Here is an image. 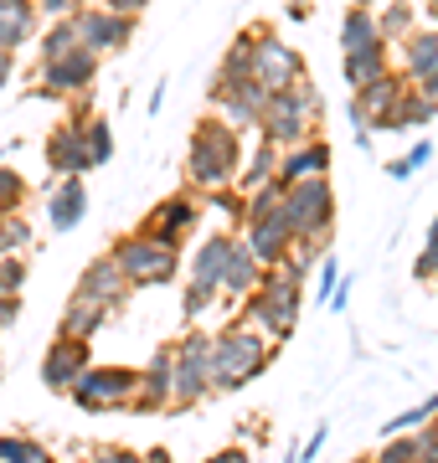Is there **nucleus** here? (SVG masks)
Wrapping results in <instances>:
<instances>
[{
	"label": "nucleus",
	"instance_id": "22",
	"mask_svg": "<svg viewBox=\"0 0 438 463\" xmlns=\"http://www.w3.org/2000/svg\"><path fill=\"white\" fill-rule=\"evenodd\" d=\"M83 216H88V181L83 175H57V185H52V196H47L52 232H72Z\"/></svg>",
	"mask_w": 438,
	"mask_h": 463
},
{
	"label": "nucleus",
	"instance_id": "16",
	"mask_svg": "<svg viewBox=\"0 0 438 463\" xmlns=\"http://www.w3.org/2000/svg\"><path fill=\"white\" fill-rule=\"evenodd\" d=\"M237 232H206L196 252H191V263H186V279L206 288V294H222V268H227V252H233Z\"/></svg>",
	"mask_w": 438,
	"mask_h": 463
},
{
	"label": "nucleus",
	"instance_id": "7",
	"mask_svg": "<svg viewBox=\"0 0 438 463\" xmlns=\"http://www.w3.org/2000/svg\"><path fill=\"white\" fill-rule=\"evenodd\" d=\"M176 361H170V407L166 412H186L212 392V335L191 330L176 340Z\"/></svg>",
	"mask_w": 438,
	"mask_h": 463
},
{
	"label": "nucleus",
	"instance_id": "23",
	"mask_svg": "<svg viewBox=\"0 0 438 463\" xmlns=\"http://www.w3.org/2000/svg\"><path fill=\"white\" fill-rule=\"evenodd\" d=\"M109 304H99V298L88 294H72L68 304H62V319H57V335H72V340H93V335L109 325Z\"/></svg>",
	"mask_w": 438,
	"mask_h": 463
},
{
	"label": "nucleus",
	"instance_id": "21",
	"mask_svg": "<svg viewBox=\"0 0 438 463\" xmlns=\"http://www.w3.org/2000/svg\"><path fill=\"white\" fill-rule=\"evenodd\" d=\"M304 175H330V139L309 134L300 145L279 149V181H304Z\"/></svg>",
	"mask_w": 438,
	"mask_h": 463
},
{
	"label": "nucleus",
	"instance_id": "5",
	"mask_svg": "<svg viewBox=\"0 0 438 463\" xmlns=\"http://www.w3.org/2000/svg\"><path fill=\"white\" fill-rule=\"evenodd\" d=\"M109 252H114V263L124 268L129 288H166V283L181 279V248L160 242V237H155V232H145V227L124 232Z\"/></svg>",
	"mask_w": 438,
	"mask_h": 463
},
{
	"label": "nucleus",
	"instance_id": "37",
	"mask_svg": "<svg viewBox=\"0 0 438 463\" xmlns=\"http://www.w3.org/2000/svg\"><path fill=\"white\" fill-rule=\"evenodd\" d=\"M32 248V222H26V216H0V258H5V252H26Z\"/></svg>",
	"mask_w": 438,
	"mask_h": 463
},
{
	"label": "nucleus",
	"instance_id": "17",
	"mask_svg": "<svg viewBox=\"0 0 438 463\" xmlns=\"http://www.w3.org/2000/svg\"><path fill=\"white\" fill-rule=\"evenodd\" d=\"M72 294H88L99 298V304H109V309H119V304H129V279H124V268L114 263V252H103V258H93V263L78 273V288Z\"/></svg>",
	"mask_w": 438,
	"mask_h": 463
},
{
	"label": "nucleus",
	"instance_id": "32",
	"mask_svg": "<svg viewBox=\"0 0 438 463\" xmlns=\"http://www.w3.org/2000/svg\"><path fill=\"white\" fill-rule=\"evenodd\" d=\"M413 26H418V5H413V0H392L387 11L376 16V32H382V42H403Z\"/></svg>",
	"mask_w": 438,
	"mask_h": 463
},
{
	"label": "nucleus",
	"instance_id": "19",
	"mask_svg": "<svg viewBox=\"0 0 438 463\" xmlns=\"http://www.w3.org/2000/svg\"><path fill=\"white\" fill-rule=\"evenodd\" d=\"M433 62H438V26H433V21H428V26L418 21V26L397 42V62H392V67H397L407 83L418 88L423 78H428V67H433Z\"/></svg>",
	"mask_w": 438,
	"mask_h": 463
},
{
	"label": "nucleus",
	"instance_id": "9",
	"mask_svg": "<svg viewBox=\"0 0 438 463\" xmlns=\"http://www.w3.org/2000/svg\"><path fill=\"white\" fill-rule=\"evenodd\" d=\"M300 78H309L300 52L289 47L273 26H253V83L263 88V93H284V88H294Z\"/></svg>",
	"mask_w": 438,
	"mask_h": 463
},
{
	"label": "nucleus",
	"instance_id": "28",
	"mask_svg": "<svg viewBox=\"0 0 438 463\" xmlns=\"http://www.w3.org/2000/svg\"><path fill=\"white\" fill-rule=\"evenodd\" d=\"M438 118V99H428L423 88L407 83L403 99H397V109H392V134L397 129H423V124H433Z\"/></svg>",
	"mask_w": 438,
	"mask_h": 463
},
{
	"label": "nucleus",
	"instance_id": "59",
	"mask_svg": "<svg viewBox=\"0 0 438 463\" xmlns=\"http://www.w3.org/2000/svg\"><path fill=\"white\" fill-rule=\"evenodd\" d=\"M356 5H371V0H356Z\"/></svg>",
	"mask_w": 438,
	"mask_h": 463
},
{
	"label": "nucleus",
	"instance_id": "39",
	"mask_svg": "<svg viewBox=\"0 0 438 463\" xmlns=\"http://www.w3.org/2000/svg\"><path fill=\"white\" fill-rule=\"evenodd\" d=\"M32 279V263H26V252H5L0 258V294H21Z\"/></svg>",
	"mask_w": 438,
	"mask_h": 463
},
{
	"label": "nucleus",
	"instance_id": "50",
	"mask_svg": "<svg viewBox=\"0 0 438 463\" xmlns=\"http://www.w3.org/2000/svg\"><path fill=\"white\" fill-rule=\"evenodd\" d=\"M202 463H253V458H248V448H243V443H233V448H217V453H206Z\"/></svg>",
	"mask_w": 438,
	"mask_h": 463
},
{
	"label": "nucleus",
	"instance_id": "38",
	"mask_svg": "<svg viewBox=\"0 0 438 463\" xmlns=\"http://www.w3.org/2000/svg\"><path fill=\"white\" fill-rule=\"evenodd\" d=\"M428 160H433V145H428V139H418V145L403 155V160H387V175H392V181H413V175L428 165Z\"/></svg>",
	"mask_w": 438,
	"mask_h": 463
},
{
	"label": "nucleus",
	"instance_id": "55",
	"mask_svg": "<svg viewBox=\"0 0 438 463\" xmlns=\"http://www.w3.org/2000/svg\"><path fill=\"white\" fill-rule=\"evenodd\" d=\"M139 463H170L166 448H150V453H139Z\"/></svg>",
	"mask_w": 438,
	"mask_h": 463
},
{
	"label": "nucleus",
	"instance_id": "1",
	"mask_svg": "<svg viewBox=\"0 0 438 463\" xmlns=\"http://www.w3.org/2000/svg\"><path fill=\"white\" fill-rule=\"evenodd\" d=\"M273 335H263L248 319H233L222 335H212V392H237L258 381L273 365Z\"/></svg>",
	"mask_w": 438,
	"mask_h": 463
},
{
	"label": "nucleus",
	"instance_id": "45",
	"mask_svg": "<svg viewBox=\"0 0 438 463\" xmlns=\"http://www.w3.org/2000/svg\"><path fill=\"white\" fill-rule=\"evenodd\" d=\"M346 118H351V129H356V145L361 149H371V139H376V134H371V118H367V109H361V103H346Z\"/></svg>",
	"mask_w": 438,
	"mask_h": 463
},
{
	"label": "nucleus",
	"instance_id": "58",
	"mask_svg": "<svg viewBox=\"0 0 438 463\" xmlns=\"http://www.w3.org/2000/svg\"><path fill=\"white\" fill-rule=\"evenodd\" d=\"M418 463H438V458H418Z\"/></svg>",
	"mask_w": 438,
	"mask_h": 463
},
{
	"label": "nucleus",
	"instance_id": "35",
	"mask_svg": "<svg viewBox=\"0 0 438 463\" xmlns=\"http://www.w3.org/2000/svg\"><path fill=\"white\" fill-rule=\"evenodd\" d=\"M26 196H32V185H26V175L11 165H0V216H16L21 206H26Z\"/></svg>",
	"mask_w": 438,
	"mask_h": 463
},
{
	"label": "nucleus",
	"instance_id": "57",
	"mask_svg": "<svg viewBox=\"0 0 438 463\" xmlns=\"http://www.w3.org/2000/svg\"><path fill=\"white\" fill-rule=\"evenodd\" d=\"M428 16H433V26H438V0H428Z\"/></svg>",
	"mask_w": 438,
	"mask_h": 463
},
{
	"label": "nucleus",
	"instance_id": "4",
	"mask_svg": "<svg viewBox=\"0 0 438 463\" xmlns=\"http://www.w3.org/2000/svg\"><path fill=\"white\" fill-rule=\"evenodd\" d=\"M284 222L294 232V242L330 248V232H336V185H330V175L289 181L284 185Z\"/></svg>",
	"mask_w": 438,
	"mask_h": 463
},
{
	"label": "nucleus",
	"instance_id": "34",
	"mask_svg": "<svg viewBox=\"0 0 438 463\" xmlns=\"http://www.w3.org/2000/svg\"><path fill=\"white\" fill-rule=\"evenodd\" d=\"M0 463H52V453L26 432H5L0 438Z\"/></svg>",
	"mask_w": 438,
	"mask_h": 463
},
{
	"label": "nucleus",
	"instance_id": "33",
	"mask_svg": "<svg viewBox=\"0 0 438 463\" xmlns=\"http://www.w3.org/2000/svg\"><path fill=\"white\" fill-rule=\"evenodd\" d=\"M217 78H253V32H243V36H233V42H227Z\"/></svg>",
	"mask_w": 438,
	"mask_h": 463
},
{
	"label": "nucleus",
	"instance_id": "27",
	"mask_svg": "<svg viewBox=\"0 0 438 463\" xmlns=\"http://www.w3.org/2000/svg\"><path fill=\"white\" fill-rule=\"evenodd\" d=\"M72 47H83V42H78V21H72V16L47 21V26L36 32V67H47V62H57V57H68Z\"/></svg>",
	"mask_w": 438,
	"mask_h": 463
},
{
	"label": "nucleus",
	"instance_id": "47",
	"mask_svg": "<svg viewBox=\"0 0 438 463\" xmlns=\"http://www.w3.org/2000/svg\"><path fill=\"white\" fill-rule=\"evenodd\" d=\"M413 443H418V458H438V412L413 432Z\"/></svg>",
	"mask_w": 438,
	"mask_h": 463
},
{
	"label": "nucleus",
	"instance_id": "49",
	"mask_svg": "<svg viewBox=\"0 0 438 463\" xmlns=\"http://www.w3.org/2000/svg\"><path fill=\"white\" fill-rule=\"evenodd\" d=\"M21 319V294H0V335Z\"/></svg>",
	"mask_w": 438,
	"mask_h": 463
},
{
	"label": "nucleus",
	"instance_id": "51",
	"mask_svg": "<svg viewBox=\"0 0 438 463\" xmlns=\"http://www.w3.org/2000/svg\"><path fill=\"white\" fill-rule=\"evenodd\" d=\"M103 5H109V11H119V16H145V11H150V0H103Z\"/></svg>",
	"mask_w": 438,
	"mask_h": 463
},
{
	"label": "nucleus",
	"instance_id": "14",
	"mask_svg": "<svg viewBox=\"0 0 438 463\" xmlns=\"http://www.w3.org/2000/svg\"><path fill=\"white\" fill-rule=\"evenodd\" d=\"M88 365H93V345L88 340H72V335H57L47 345V355H42V386L57 392V397H68L72 381L83 376Z\"/></svg>",
	"mask_w": 438,
	"mask_h": 463
},
{
	"label": "nucleus",
	"instance_id": "48",
	"mask_svg": "<svg viewBox=\"0 0 438 463\" xmlns=\"http://www.w3.org/2000/svg\"><path fill=\"white\" fill-rule=\"evenodd\" d=\"M88 463H139V453L135 448H119V443H99L88 453Z\"/></svg>",
	"mask_w": 438,
	"mask_h": 463
},
{
	"label": "nucleus",
	"instance_id": "25",
	"mask_svg": "<svg viewBox=\"0 0 438 463\" xmlns=\"http://www.w3.org/2000/svg\"><path fill=\"white\" fill-rule=\"evenodd\" d=\"M258 279H263V263H258L253 248L237 237L233 252H227V268H222V294L227 298H248L258 288Z\"/></svg>",
	"mask_w": 438,
	"mask_h": 463
},
{
	"label": "nucleus",
	"instance_id": "53",
	"mask_svg": "<svg viewBox=\"0 0 438 463\" xmlns=\"http://www.w3.org/2000/svg\"><path fill=\"white\" fill-rule=\"evenodd\" d=\"M16 78V52H0V88Z\"/></svg>",
	"mask_w": 438,
	"mask_h": 463
},
{
	"label": "nucleus",
	"instance_id": "36",
	"mask_svg": "<svg viewBox=\"0 0 438 463\" xmlns=\"http://www.w3.org/2000/svg\"><path fill=\"white\" fill-rule=\"evenodd\" d=\"M433 412H438V397H423L418 407H407V412H397V417H392L387 428H382V438H397V432H418V428H423V422H428Z\"/></svg>",
	"mask_w": 438,
	"mask_h": 463
},
{
	"label": "nucleus",
	"instance_id": "20",
	"mask_svg": "<svg viewBox=\"0 0 438 463\" xmlns=\"http://www.w3.org/2000/svg\"><path fill=\"white\" fill-rule=\"evenodd\" d=\"M403 88H407V78L397 72V67H392V72H382L376 83L356 88V103L367 109L371 134H392V109H397V99H403Z\"/></svg>",
	"mask_w": 438,
	"mask_h": 463
},
{
	"label": "nucleus",
	"instance_id": "54",
	"mask_svg": "<svg viewBox=\"0 0 438 463\" xmlns=\"http://www.w3.org/2000/svg\"><path fill=\"white\" fill-rule=\"evenodd\" d=\"M418 88H423V93H428V99H438V62H433V67H428V78H423V83H418Z\"/></svg>",
	"mask_w": 438,
	"mask_h": 463
},
{
	"label": "nucleus",
	"instance_id": "42",
	"mask_svg": "<svg viewBox=\"0 0 438 463\" xmlns=\"http://www.w3.org/2000/svg\"><path fill=\"white\" fill-rule=\"evenodd\" d=\"M206 206L222 216H233V222H243V191H233V185H217V191H202Z\"/></svg>",
	"mask_w": 438,
	"mask_h": 463
},
{
	"label": "nucleus",
	"instance_id": "3",
	"mask_svg": "<svg viewBox=\"0 0 438 463\" xmlns=\"http://www.w3.org/2000/svg\"><path fill=\"white\" fill-rule=\"evenodd\" d=\"M320 118H325L320 88L309 83V78H300V83L284 88V93H269L263 118H258V134H263L273 149H289V145H300V139H309V134L320 129Z\"/></svg>",
	"mask_w": 438,
	"mask_h": 463
},
{
	"label": "nucleus",
	"instance_id": "29",
	"mask_svg": "<svg viewBox=\"0 0 438 463\" xmlns=\"http://www.w3.org/2000/svg\"><path fill=\"white\" fill-rule=\"evenodd\" d=\"M340 72H346L351 93H356V88H367V83H376L382 72H392V62H387V42H382V47L356 52V57H346V62H340Z\"/></svg>",
	"mask_w": 438,
	"mask_h": 463
},
{
	"label": "nucleus",
	"instance_id": "12",
	"mask_svg": "<svg viewBox=\"0 0 438 463\" xmlns=\"http://www.w3.org/2000/svg\"><path fill=\"white\" fill-rule=\"evenodd\" d=\"M196 227H202V206H196V196H191V191L160 196L150 212H145V232H155V237H160V242H170V248H186Z\"/></svg>",
	"mask_w": 438,
	"mask_h": 463
},
{
	"label": "nucleus",
	"instance_id": "56",
	"mask_svg": "<svg viewBox=\"0 0 438 463\" xmlns=\"http://www.w3.org/2000/svg\"><path fill=\"white\" fill-rule=\"evenodd\" d=\"M428 242H438V216H433V222H428Z\"/></svg>",
	"mask_w": 438,
	"mask_h": 463
},
{
	"label": "nucleus",
	"instance_id": "60",
	"mask_svg": "<svg viewBox=\"0 0 438 463\" xmlns=\"http://www.w3.org/2000/svg\"><path fill=\"white\" fill-rule=\"evenodd\" d=\"M356 463H371V458H356Z\"/></svg>",
	"mask_w": 438,
	"mask_h": 463
},
{
	"label": "nucleus",
	"instance_id": "46",
	"mask_svg": "<svg viewBox=\"0 0 438 463\" xmlns=\"http://www.w3.org/2000/svg\"><path fill=\"white\" fill-rule=\"evenodd\" d=\"M83 5H93V0H36V11H42V21H57V16H78Z\"/></svg>",
	"mask_w": 438,
	"mask_h": 463
},
{
	"label": "nucleus",
	"instance_id": "40",
	"mask_svg": "<svg viewBox=\"0 0 438 463\" xmlns=\"http://www.w3.org/2000/svg\"><path fill=\"white\" fill-rule=\"evenodd\" d=\"M309 279H315V298H320V304H330V294H336V283H340V263H336V252H330V248L320 252V263H315V273H309Z\"/></svg>",
	"mask_w": 438,
	"mask_h": 463
},
{
	"label": "nucleus",
	"instance_id": "15",
	"mask_svg": "<svg viewBox=\"0 0 438 463\" xmlns=\"http://www.w3.org/2000/svg\"><path fill=\"white\" fill-rule=\"evenodd\" d=\"M243 242L253 248V258H258L263 268H279V263H284V252L294 248V232H289V222H284V206H279V212H269V216L243 222Z\"/></svg>",
	"mask_w": 438,
	"mask_h": 463
},
{
	"label": "nucleus",
	"instance_id": "30",
	"mask_svg": "<svg viewBox=\"0 0 438 463\" xmlns=\"http://www.w3.org/2000/svg\"><path fill=\"white\" fill-rule=\"evenodd\" d=\"M237 175H243V181H233L237 191H253V185L273 181V175H279V149H273L269 139H258V145H253V155H248V160L237 165Z\"/></svg>",
	"mask_w": 438,
	"mask_h": 463
},
{
	"label": "nucleus",
	"instance_id": "18",
	"mask_svg": "<svg viewBox=\"0 0 438 463\" xmlns=\"http://www.w3.org/2000/svg\"><path fill=\"white\" fill-rule=\"evenodd\" d=\"M47 170L52 175H88V139H83V118H68L47 134Z\"/></svg>",
	"mask_w": 438,
	"mask_h": 463
},
{
	"label": "nucleus",
	"instance_id": "2",
	"mask_svg": "<svg viewBox=\"0 0 438 463\" xmlns=\"http://www.w3.org/2000/svg\"><path fill=\"white\" fill-rule=\"evenodd\" d=\"M237 165H243V134H237L222 114H206L202 124L191 129L186 181L196 185V191H217V185L237 181Z\"/></svg>",
	"mask_w": 438,
	"mask_h": 463
},
{
	"label": "nucleus",
	"instance_id": "43",
	"mask_svg": "<svg viewBox=\"0 0 438 463\" xmlns=\"http://www.w3.org/2000/svg\"><path fill=\"white\" fill-rule=\"evenodd\" d=\"M217 304V294H206V288H196V283H186V298H181V315H186V325H196V319L206 315Z\"/></svg>",
	"mask_w": 438,
	"mask_h": 463
},
{
	"label": "nucleus",
	"instance_id": "52",
	"mask_svg": "<svg viewBox=\"0 0 438 463\" xmlns=\"http://www.w3.org/2000/svg\"><path fill=\"white\" fill-rule=\"evenodd\" d=\"M325 438H330V428H325V422H320V428L309 432V443L300 448V463H304V458H315V453H320V448H325Z\"/></svg>",
	"mask_w": 438,
	"mask_h": 463
},
{
	"label": "nucleus",
	"instance_id": "31",
	"mask_svg": "<svg viewBox=\"0 0 438 463\" xmlns=\"http://www.w3.org/2000/svg\"><path fill=\"white\" fill-rule=\"evenodd\" d=\"M83 139H88V165H93V170L114 160V124H109L103 114H88L83 118Z\"/></svg>",
	"mask_w": 438,
	"mask_h": 463
},
{
	"label": "nucleus",
	"instance_id": "6",
	"mask_svg": "<svg viewBox=\"0 0 438 463\" xmlns=\"http://www.w3.org/2000/svg\"><path fill=\"white\" fill-rule=\"evenodd\" d=\"M300 309H304V288L300 283H289L279 268H263L258 288L243 298V319L258 325L263 335H273V340H289V335H294Z\"/></svg>",
	"mask_w": 438,
	"mask_h": 463
},
{
	"label": "nucleus",
	"instance_id": "13",
	"mask_svg": "<svg viewBox=\"0 0 438 463\" xmlns=\"http://www.w3.org/2000/svg\"><path fill=\"white\" fill-rule=\"evenodd\" d=\"M99 52L88 47H72L68 57H57V62L42 67V93L47 99H83L88 88H93V78H99Z\"/></svg>",
	"mask_w": 438,
	"mask_h": 463
},
{
	"label": "nucleus",
	"instance_id": "44",
	"mask_svg": "<svg viewBox=\"0 0 438 463\" xmlns=\"http://www.w3.org/2000/svg\"><path fill=\"white\" fill-rule=\"evenodd\" d=\"M413 279L438 288V242H423V252L413 258Z\"/></svg>",
	"mask_w": 438,
	"mask_h": 463
},
{
	"label": "nucleus",
	"instance_id": "11",
	"mask_svg": "<svg viewBox=\"0 0 438 463\" xmlns=\"http://www.w3.org/2000/svg\"><path fill=\"white\" fill-rule=\"evenodd\" d=\"M78 42H83L88 52H99V57H114V52H124L129 42H135V16H119V11H109V5H83L78 11Z\"/></svg>",
	"mask_w": 438,
	"mask_h": 463
},
{
	"label": "nucleus",
	"instance_id": "41",
	"mask_svg": "<svg viewBox=\"0 0 438 463\" xmlns=\"http://www.w3.org/2000/svg\"><path fill=\"white\" fill-rule=\"evenodd\" d=\"M371 463H418V443H413V432L387 438V443H382V453H376Z\"/></svg>",
	"mask_w": 438,
	"mask_h": 463
},
{
	"label": "nucleus",
	"instance_id": "26",
	"mask_svg": "<svg viewBox=\"0 0 438 463\" xmlns=\"http://www.w3.org/2000/svg\"><path fill=\"white\" fill-rule=\"evenodd\" d=\"M367 47H382V32H376V11L371 5H351L346 16H340V52L356 57V52Z\"/></svg>",
	"mask_w": 438,
	"mask_h": 463
},
{
	"label": "nucleus",
	"instance_id": "8",
	"mask_svg": "<svg viewBox=\"0 0 438 463\" xmlns=\"http://www.w3.org/2000/svg\"><path fill=\"white\" fill-rule=\"evenodd\" d=\"M135 386H139L135 365H88L83 376L72 381L68 397L83 412H124V402L135 397Z\"/></svg>",
	"mask_w": 438,
	"mask_h": 463
},
{
	"label": "nucleus",
	"instance_id": "24",
	"mask_svg": "<svg viewBox=\"0 0 438 463\" xmlns=\"http://www.w3.org/2000/svg\"><path fill=\"white\" fill-rule=\"evenodd\" d=\"M42 26L36 0H0V52H21Z\"/></svg>",
	"mask_w": 438,
	"mask_h": 463
},
{
	"label": "nucleus",
	"instance_id": "10",
	"mask_svg": "<svg viewBox=\"0 0 438 463\" xmlns=\"http://www.w3.org/2000/svg\"><path fill=\"white\" fill-rule=\"evenodd\" d=\"M206 99H212V109H217L237 134H243V129H258L269 93H263L253 78H212V93H206Z\"/></svg>",
	"mask_w": 438,
	"mask_h": 463
}]
</instances>
